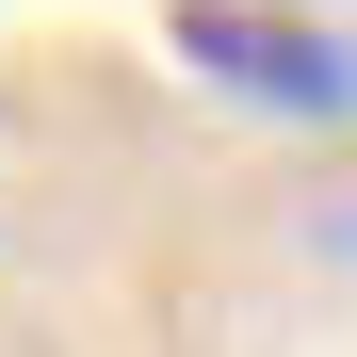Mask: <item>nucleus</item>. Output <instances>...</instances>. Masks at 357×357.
Here are the masks:
<instances>
[{
	"label": "nucleus",
	"instance_id": "f257e3e1",
	"mask_svg": "<svg viewBox=\"0 0 357 357\" xmlns=\"http://www.w3.org/2000/svg\"><path fill=\"white\" fill-rule=\"evenodd\" d=\"M178 66H211L260 114H357V49L309 17H260V0H178Z\"/></svg>",
	"mask_w": 357,
	"mask_h": 357
}]
</instances>
